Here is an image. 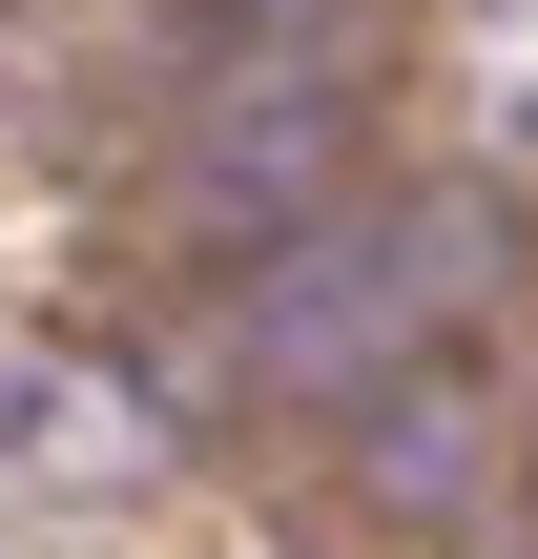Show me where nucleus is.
<instances>
[{
    "instance_id": "1",
    "label": "nucleus",
    "mask_w": 538,
    "mask_h": 559,
    "mask_svg": "<svg viewBox=\"0 0 538 559\" xmlns=\"http://www.w3.org/2000/svg\"><path fill=\"white\" fill-rule=\"evenodd\" d=\"M477 270H498L477 207H311V228L228 290V373H249V394H352V373H394Z\"/></svg>"
},
{
    "instance_id": "2",
    "label": "nucleus",
    "mask_w": 538,
    "mask_h": 559,
    "mask_svg": "<svg viewBox=\"0 0 538 559\" xmlns=\"http://www.w3.org/2000/svg\"><path fill=\"white\" fill-rule=\"evenodd\" d=\"M311 187H332V104H249V124L207 145V228H249V249H290Z\"/></svg>"
}]
</instances>
